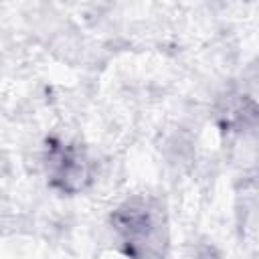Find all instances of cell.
Returning <instances> with one entry per match:
<instances>
[{
  "label": "cell",
  "instance_id": "obj_1",
  "mask_svg": "<svg viewBox=\"0 0 259 259\" xmlns=\"http://www.w3.org/2000/svg\"><path fill=\"white\" fill-rule=\"evenodd\" d=\"M113 227L134 259L164 257V225L158 208L148 200H132L113 212Z\"/></svg>",
  "mask_w": 259,
  "mask_h": 259
},
{
  "label": "cell",
  "instance_id": "obj_2",
  "mask_svg": "<svg viewBox=\"0 0 259 259\" xmlns=\"http://www.w3.org/2000/svg\"><path fill=\"white\" fill-rule=\"evenodd\" d=\"M49 174L57 188L63 192H77L89 180L87 160L73 146L57 144L49 148Z\"/></svg>",
  "mask_w": 259,
  "mask_h": 259
}]
</instances>
